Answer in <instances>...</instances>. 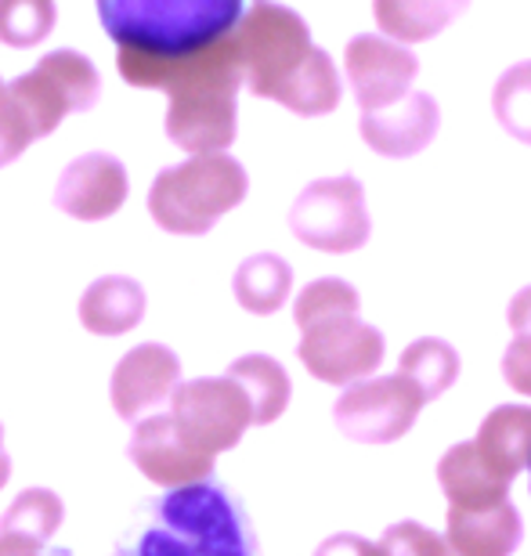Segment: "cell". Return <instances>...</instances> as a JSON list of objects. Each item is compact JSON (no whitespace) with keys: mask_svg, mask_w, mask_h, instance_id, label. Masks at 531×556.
I'll return each instance as SVG.
<instances>
[{"mask_svg":"<svg viewBox=\"0 0 531 556\" xmlns=\"http://www.w3.org/2000/svg\"><path fill=\"white\" fill-rule=\"evenodd\" d=\"M116 556H261V542L242 498L210 473L141 503Z\"/></svg>","mask_w":531,"mask_h":556,"instance_id":"obj_1","label":"cell"},{"mask_svg":"<svg viewBox=\"0 0 531 556\" xmlns=\"http://www.w3.org/2000/svg\"><path fill=\"white\" fill-rule=\"evenodd\" d=\"M119 76L141 91L167 94V138L188 155L228 152L239 135V87L231 33L181 62L127 65Z\"/></svg>","mask_w":531,"mask_h":556,"instance_id":"obj_2","label":"cell"},{"mask_svg":"<svg viewBox=\"0 0 531 556\" xmlns=\"http://www.w3.org/2000/svg\"><path fill=\"white\" fill-rule=\"evenodd\" d=\"M116 70L181 62L239 26L250 0H94Z\"/></svg>","mask_w":531,"mask_h":556,"instance_id":"obj_3","label":"cell"},{"mask_svg":"<svg viewBox=\"0 0 531 556\" xmlns=\"http://www.w3.org/2000/svg\"><path fill=\"white\" fill-rule=\"evenodd\" d=\"M250 192V177L236 155L206 152L163 166L149 188V217L170 236H206Z\"/></svg>","mask_w":531,"mask_h":556,"instance_id":"obj_4","label":"cell"},{"mask_svg":"<svg viewBox=\"0 0 531 556\" xmlns=\"http://www.w3.org/2000/svg\"><path fill=\"white\" fill-rule=\"evenodd\" d=\"M231 43H236L242 84L250 87V94L268 102L315 48L307 22L279 0H253L242 11L239 26L231 29Z\"/></svg>","mask_w":531,"mask_h":556,"instance_id":"obj_5","label":"cell"},{"mask_svg":"<svg viewBox=\"0 0 531 556\" xmlns=\"http://www.w3.org/2000/svg\"><path fill=\"white\" fill-rule=\"evenodd\" d=\"M8 94L22 109L33 138H48L62 127L65 116L91 113L102 98V73L87 54L73 48L48 51L29 73L8 84Z\"/></svg>","mask_w":531,"mask_h":556,"instance_id":"obj_6","label":"cell"},{"mask_svg":"<svg viewBox=\"0 0 531 556\" xmlns=\"http://www.w3.org/2000/svg\"><path fill=\"white\" fill-rule=\"evenodd\" d=\"M290 231L318 253H354L372 236L365 188L354 174L318 177L293 199Z\"/></svg>","mask_w":531,"mask_h":556,"instance_id":"obj_7","label":"cell"},{"mask_svg":"<svg viewBox=\"0 0 531 556\" xmlns=\"http://www.w3.org/2000/svg\"><path fill=\"white\" fill-rule=\"evenodd\" d=\"M423 405V394L408 376H369L337 397L333 422L347 441L391 444L413 430Z\"/></svg>","mask_w":531,"mask_h":556,"instance_id":"obj_8","label":"cell"},{"mask_svg":"<svg viewBox=\"0 0 531 556\" xmlns=\"http://www.w3.org/2000/svg\"><path fill=\"white\" fill-rule=\"evenodd\" d=\"M167 405L188 444L206 455L236 448L253 422L246 394L228 376H203V380L177 383Z\"/></svg>","mask_w":531,"mask_h":556,"instance_id":"obj_9","label":"cell"},{"mask_svg":"<svg viewBox=\"0 0 531 556\" xmlns=\"http://www.w3.org/2000/svg\"><path fill=\"white\" fill-rule=\"evenodd\" d=\"M383 332L362 321L358 315L329 318L318 326L301 332L296 343V358L304 362V369L323 383L333 387H351L383 365Z\"/></svg>","mask_w":531,"mask_h":556,"instance_id":"obj_10","label":"cell"},{"mask_svg":"<svg viewBox=\"0 0 531 556\" xmlns=\"http://www.w3.org/2000/svg\"><path fill=\"white\" fill-rule=\"evenodd\" d=\"M344 70L358 109L362 113H376V109L408 94V87H413L419 73V62L405 43L376 37V33H358L344 48Z\"/></svg>","mask_w":531,"mask_h":556,"instance_id":"obj_11","label":"cell"},{"mask_svg":"<svg viewBox=\"0 0 531 556\" xmlns=\"http://www.w3.org/2000/svg\"><path fill=\"white\" fill-rule=\"evenodd\" d=\"M130 195L127 166L109 152H84L54 181L51 203L73 220H109Z\"/></svg>","mask_w":531,"mask_h":556,"instance_id":"obj_12","label":"cell"},{"mask_svg":"<svg viewBox=\"0 0 531 556\" xmlns=\"http://www.w3.org/2000/svg\"><path fill=\"white\" fill-rule=\"evenodd\" d=\"M181 383V358L167 343H138L116 362L109 380V402L119 419L138 422L146 413H156L170 402L174 387Z\"/></svg>","mask_w":531,"mask_h":556,"instance_id":"obj_13","label":"cell"},{"mask_svg":"<svg viewBox=\"0 0 531 556\" xmlns=\"http://www.w3.org/2000/svg\"><path fill=\"white\" fill-rule=\"evenodd\" d=\"M127 455H130V463L160 488H181V484L203 481V477L214 473V455L192 448L185 433L177 430L170 413L138 419L135 433H130Z\"/></svg>","mask_w":531,"mask_h":556,"instance_id":"obj_14","label":"cell"},{"mask_svg":"<svg viewBox=\"0 0 531 556\" xmlns=\"http://www.w3.org/2000/svg\"><path fill=\"white\" fill-rule=\"evenodd\" d=\"M441 109L434 94L408 91L397 102L376 109V113H362L358 135L376 155L383 160H413L438 138Z\"/></svg>","mask_w":531,"mask_h":556,"instance_id":"obj_15","label":"cell"},{"mask_svg":"<svg viewBox=\"0 0 531 556\" xmlns=\"http://www.w3.org/2000/svg\"><path fill=\"white\" fill-rule=\"evenodd\" d=\"M445 546L456 556H510L524 539V525L517 506L506 503L492 509H452L448 506Z\"/></svg>","mask_w":531,"mask_h":556,"instance_id":"obj_16","label":"cell"},{"mask_svg":"<svg viewBox=\"0 0 531 556\" xmlns=\"http://www.w3.org/2000/svg\"><path fill=\"white\" fill-rule=\"evenodd\" d=\"M438 484L445 492L452 509H492L506 503L510 484L489 466V459L478 452L473 441L452 444L438 463Z\"/></svg>","mask_w":531,"mask_h":556,"instance_id":"obj_17","label":"cell"},{"mask_svg":"<svg viewBox=\"0 0 531 556\" xmlns=\"http://www.w3.org/2000/svg\"><path fill=\"white\" fill-rule=\"evenodd\" d=\"M146 318V289L130 275H102L80 296V326L94 337H124Z\"/></svg>","mask_w":531,"mask_h":556,"instance_id":"obj_18","label":"cell"},{"mask_svg":"<svg viewBox=\"0 0 531 556\" xmlns=\"http://www.w3.org/2000/svg\"><path fill=\"white\" fill-rule=\"evenodd\" d=\"M478 452L489 459V466L506 481L528 470L531 455V405H500L481 419L478 427Z\"/></svg>","mask_w":531,"mask_h":556,"instance_id":"obj_19","label":"cell"},{"mask_svg":"<svg viewBox=\"0 0 531 556\" xmlns=\"http://www.w3.org/2000/svg\"><path fill=\"white\" fill-rule=\"evenodd\" d=\"M340 98H344V84H340L337 62L329 59V51L312 48L307 59L290 73V80L275 91L271 102L296 116H326L340 105Z\"/></svg>","mask_w":531,"mask_h":556,"instance_id":"obj_20","label":"cell"},{"mask_svg":"<svg viewBox=\"0 0 531 556\" xmlns=\"http://www.w3.org/2000/svg\"><path fill=\"white\" fill-rule=\"evenodd\" d=\"M470 0H372V15L387 37L397 43H423L448 29Z\"/></svg>","mask_w":531,"mask_h":556,"instance_id":"obj_21","label":"cell"},{"mask_svg":"<svg viewBox=\"0 0 531 556\" xmlns=\"http://www.w3.org/2000/svg\"><path fill=\"white\" fill-rule=\"evenodd\" d=\"M225 376L242 387V394H246V402H250V416L257 427H268V422L279 419L286 413V405H290L293 383L271 354H242V358L228 365Z\"/></svg>","mask_w":531,"mask_h":556,"instance_id":"obj_22","label":"cell"},{"mask_svg":"<svg viewBox=\"0 0 531 556\" xmlns=\"http://www.w3.org/2000/svg\"><path fill=\"white\" fill-rule=\"evenodd\" d=\"M231 293L250 315H275L293 293V268L279 253H253L231 275Z\"/></svg>","mask_w":531,"mask_h":556,"instance_id":"obj_23","label":"cell"},{"mask_svg":"<svg viewBox=\"0 0 531 556\" xmlns=\"http://www.w3.org/2000/svg\"><path fill=\"white\" fill-rule=\"evenodd\" d=\"M62 520H65V506L51 488H26L4 509V517H0V535L33 542L37 549H43L54 539V531L62 528Z\"/></svg>","mask_w":531,"mask_h":556,"instance_id":"obj_24","label":"cell"},{"mask_svg":"<svg viewBox=\"0 0 531 556\" xmlns=\"http://www.w3.org/2000/svg\"><path fill=\"white\" fill-rule=\"evenodd\" d=\"M402 376L419 387L423 402H434L459 380V351L438 337L413 340L402 351Z\"/></svg>","mask_w":531,"mask_h":556,"instance_id":"obj_25","label":"cell"},{"mask_svg":"<svg viewBox=\"0 0 531 556\" xmlns=\"http://www.w3.org/2000/svg\"><path fill=\"white\" fill-rule=\"evenodd\" d=\"M59 4L54 0H0V43L15 51L37 48L54 33Z\"/></svg>","mask_w":531,"mask_h":556,"instance_id":"obj_26","label":"cell"},{"mask_svg":"<svg viewBox=\"0 0 531 556\" xmlns=\"http://www.w3.org/2000/svg\"><path fill=\"white\" fill-rule=\"evenodd\" d=\"M492 113L500 127L521 144H531V59L510 65L492 91Z\"/></svg>","mask_w":531,"mask_h":556,"instance_id":"obj_27","label":"cell"},{"mask_svg":"<svg viewBox=\"0 0 531 556\" xmlns=\"http://www.w3.org/2000/svg\"><path fill=\"white\" fill-rule=\"evenodd\" d=\"M362 300H358V289L344 278H315L301 289L293 304V321L296 329H312L318 321H329V318H344V315H358Z\"/></svg>","mask_w":531,"mask_h":556,"instance_id":"obj_28","label":"cell"},{"mask_svg":"<svg viewBox=\"0 0 531 556\" xmlns=\"http://www.w3.org/2000/svg\"><path fill=\"white\" fill-rule=\"evenodd\" d=\"M376 546H380V556H452L445 539L438 531H430L427 525H416V520L391 525Z\"/></svg>","mask_w":531,"mask_h":556,"instance_id":"obj_29","label":"cell"},{"mask_svg":"<svg viewBox=\"0 0 531 556\" xmlns=\"http://www.w3.org/2000/svg\"><path fill=\"white\" fill-rule=\"evenodd\" d=\"M37 141L33 130L22 116V109L15 105V98L8 94L4 80H0V166H11L15 160H22V152Z\"/></svg>","mask_w":531,"mask_h":556,"instance_id":"obj_30","label":"cell"},{"mask_svg":"<svg viewBox=\"0 0 531 556\" xmlns=\"http://www.w3.org/2000/svg\"><path fill=\"white\" fill-rule=\"evenodd\" d=\"M503 380L517 394L531 397V332H514L510 348L503 354Z\"/></svg>","mask_w":531,"mask_h":556,"instance_id":"obj_31","label":"cell"},{"mask_svg":"<svg viewBox=\"0 0 531 556\" xmlns=\"http://www.w3.org/2000/svg\"><path fill=\"white\" fill-rule=\"evenodd\" d=\"M315 556H380V546L354 531H340V535H329L323 546L315 549Z\"/></svg>","mask_w":531,"mask_h":556,"instance_id":"obj_32","label":"cell"},{"mask_svg":"<svg viewBox=\"0 0 531 556\" xmlns=\"http://www.w3.org/2000/svg\"><path fill=\"white\" fill-rule=\"evenodd\" d=\"M506 321H510L514 332H531V286H524L521 293L510 300V307H506Z\"/></svg>","mask_w":531,"mask_h":556,"instance_id":"obj_33","label":"cell"},{"mask_svg":"<svg viewBox=\"0 0 531 556\" xmlns=\"http://www.w3.org/2000/svg\"><path fill=\"white\" fill-rule=\"evenodd\" d=\"M0 556H40V549L33 542H22V539H11V535H0Z\"/></svg>","mask_w":531,"mask_h":556,"instance_id":"obj_34","label":"cell"},{"mask_svg":"<svg viewBox=\"0 0 531 556\" xmlns=\"http://www.w3.org/2000/svg\"><path fill=\"white\" fill-rule=\"evenodd\" d=\"M8 477H11V455L4 448V422H0V488L8 484Z\"/></svg>","mask_w":531,"mask_h":556,"instance_id":"obj_35","label":"cell"},{"mask_svg":"<svg viewBox=\"0 0 531 556\" xmlns=\"http://www.w3.org/2000/svg\"><path fill=\"white\" fill-rule=\"evenodd\" d=\"M528 470H531V455H528Z\"/></svg>","mask_w":531,"mask_h":556,"instance_id":"obj_36","label":"cell"}]
</instances>
